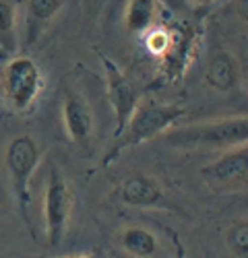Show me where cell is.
<instances>
[{"instance_id":"cell-1","label":"cell","mask_w":248,"mask_h":258,"mask_svg":"<svg viewBox=\"0 0 248 258\" xmlns=\"http://www.w3.org/2000/svg\"><path fill=\"white\" fill-rule=\"evenodd\" d=\"M186 114L184 107L174 105V103H157L153 99L139 101L137 110L129 118L127 126L122 128V133L114 137L112 147L108 149V153L101 159V167H106L114 163L124 151H129L133 147H139L147 141H153L155 137H161L163 133H168L170 128Z\"/></svg>"},{"instance_id":"cell-2","label":"cell","mask_w":248,"mask_h":258,"mask_svg":"<svg viewBox=\"0 0 248 258\" xmlns=\"http://www.w3.org/2000/svg\"><path fill=\"white\" fill-rule=\"evenodd\" d=\"M163 141L178 149H215L227 151L248 143V116H232L191 126L170 128L161 135Z\"/></svg>"},{"instance_id":"cell-3","label":"cell","mask_w":248,"mask_h":258,"mask_svg":"<svg viewBox=\"0 0 248 258\" xmlns=\"http://www.w3.org/2000/svg\"><path fill=\"white\" fill-rule=\"evenodd\" d=\"M41 161V149L37 141L31 135H17L9 147H7V171L11 176V186L13 195L19 207V213L23 217L25 225L31 231V219H29V207H31V178Z\"/></svg>"},{"instance_id":"cell-4","label":"cell","mask_w":248,"mask_h":258,"mask_svg":"<svg viewBox=\"0 0 248 258\" xmlns=\"http://www.w3.org/2000/svg\"><path fill=\"white\" fill-rule=\"evenodd\" d=\"M44 73L39 64L29 56H13L5 64L3 91L7 110L25 114L35 105L37 97L44 91Z\"/></svg>"},{"instance_id":"cell-5","label":"cell","mask_w":248,"mask_h":258,"mask_svg":"<svg viewBox=\"0 0 248 258\" xmlns=\"http://www.w3.org/2000/svg\"><path fill=\"white\" fill-rule=\"evenodd\" d=\"M73 211V192L65 174L52 165L46 180L44 192V219H46V238L50 248H58L67 233L69 217Z\"/></svg>"},{"instance_id":"cell-6","label":"cell","mask_w":248,"mask_h":258,"mask_svg":"<svg viewBox=\"0 0 248 258\" xmlns=\"http://www.w3.org/2000/svg\"><path fill=\"white\" fill-rule=\"evenodd\" d=\"M60 107L69 139L83 151H89L95 133V114L89 99L73 85H62Z\"/></svg>"},{"instance_id":"cell-7","label":"cell","mask_w":248,"mask_h":258,"mask_svg":"<svg viewBox=\"0 0 248 258\" xmlns=\"http://www.w3.org/2000/svg\"><path fill=\"white\" fill-rule=\"evenodd\" d=\"M99 60L103 64V71H106L108 101L114 110V120H116L114 137H118L122 133V128L127 126L129 118L133 116V112L137 110V105L141 101V93L133 85V81L120 71V67L114 60H110L103 54H99Z\"/></svg>"},{"instance_id":"cell-8","label":"cell","mask_w":248,"mask_h":258,"mask_svg":"<svg viewBox=\"0 0 248 258\" xmlns=\"http://www.w3.org/2000/svg\"><path fill=\"white\" fill-rule=\"evenodd\" d=\"M203 180L211 188H234L248 180V143L227 149L215 161L201 169Z\"/></svg>"},{"instance_id":"cell-9","label":"cell","mask_w":248,"mask_h":258,"mask_svg":"<svg viewBox=\"0 0 248 258\" xmlns=\"http://www.w3.org/2000/svg\"><path fill=\"white\" fill-rule=\"evenodd\" d=\"M114 199L122 205L137 209L168 207V201H165V195L159 188V184L151 176L141 174V171L127 176L118 184V188L114 190Z\"/></svg>"},{"instance_id":"cell-10","label":"cell","mask_w":248,"mask_h":258,"mask_svg":"<svg viewBox=\"0 0 248 258\" xmlns=\"http://www.w3.org/2000/svg\"><path fill=\"white\" fill-rule=\"evenodd\" d=\"M205 81L211 89L219 93L234 91L240 83V67L236 58L223 48L211 52L209 60H207V69H205Z\"/></svg>"},{"instance_id":"cell-11","label":"cell","mask_w":248,"mask_h":258,"mask_svg":"<svg viewBox=\"0 0 248 258\" xmlns=\"http://www.w3.org/2000/svg\"><path fill=\"white\" fill-rule=\"evenodd\" d=\"M172 31V41L170 48L161 56V69L168 79H178L184 73V67L189 64L191 54H193V35L184 29H170Z\"/></svg>"},{"instance_id":"cell-12","label":"cell","mask_w":248,"mask_h":258,"mask_svg":"<svg viewBox=\"0 0 248 258\" xmlns=\"http://www.w3.org/2000/svg\"><path fill=\"white\" fill-rule=\"evenodd\" d=\"M120 248L133 258H155L159 254V240L151 229L131 225L120 233Z\"/></svg>"},{"instance_id":"cell-13","label":"cell","mask_w":248,"mask_h":258,"mask_svg":"<svg viewBox=\"0 0 248 258\" xmlns=\"http://www.w3.org/2000/svg\"><path fill=\"white\" fill-rule=\"evenodd\" d=\"M65 0H25V21H27V44L33 41L44 31V27L54 21V17L62 11Z\"/></svg>"},{"instance_id":"cell-14","label":"cell","mask_w":248,"mask_h":258,"mask_svg":"<svg viewBox=\"0 0 248 258\" xmlns=\"http://www.w3.org/2000/svg\"><path fill=\"white\" fill-rule=\"evenodd\" d=\"M157 17V0H129L124 13V27L133 35H145Z\"/></svg>"},{"instance_id":"cell-15","label":"cell","mask_w":248,"mask_h":258,"mask_svg":"<svg viewBox=\"0 0 248 258\" xmlns=\"http://www.w3.org/2000/svg\"><path fill=\"white\" fill-rule=\"evenodd\" d=\"M17 48V7L13 0H0V50L13 54Z\"/></svg>"},{"instance_id":"cell-16","label":"cell","mask_w":248,"mask_h":258,"mask_svg":"<svg viewBox=\"0 0 248 258\" xmlns=\"http://www.w3.org/2000/svg\"><path fill=\"white\" fill-rule=\"evenodd\" d=\"M225 244L236 258H248V219H240L227 229Z\"/></svg>"},{"instance_id":"cell-17","label":"cell","mask_w":248,"mask_h":258,"mask_svg":"<svg viewBox=\"0 0 248 258\" xmlns=\"http://www.w3.org/2000/svg\"><path fill=\"white\" fill-rule=\"evenodd\" d=\"M170 41H172V31L170 29H163V27H151L147 33H145V46L147 50L155 56H163L165 50L170 48Z\"/></svg>"},{"instance_id":"cell-18","label":"cell","mask_w":248,"mask_h":258,"mask_svg":"<svg viewBox=\"0 0 248 258\" xmlns=\"http://www.w3.org/2000/svg\"><path fill=\"white\" fill-rule=\"evenodd\" d=\"M11 54H7L5 50H0V120L7 116V103H5V91H3V75H5V64L9 60Z\"/></svg>"},{"instance_id":"cell-19","label":"cell","mask_w":248,"mask_h":258,"mask_svg":"<svg viewBox=\"0 0 248 258\" xmlns=\"http://www.w3.org/2000/svg\"><path fill=\"white\" fill-rule=\"evenodd\" d=\"M189 3H191L193 7H197V9H209L211 5L219 3V0H189Z\"/></svg>"},{"instance_id":"cell-20","label":"cell","mask_w":248,"mask_h":258,"mask_svg":"<svg viewBox=\"0 0 248 258\" xmlns=\"http://www.w3.org/2000/svg\"><path fill=\"white\" fill-rule=\"evenodd\" d=\"M238 15L248 23V0H238Z\"/></svg>"},{"instance_id":"cell-21","label":"cell","mask_w":248,"mask_h":258,"mask_svg":"<svg viewBox=\"0 0 248 258\" xmlns=\"http://www.w3.org/2000/svg\"><path fill=\"white\" fill-rule=\"evenodd\" d=\"M5 213H7V209H5V207H0V217H3Z\"/></svg>"},{"instance_id":"cell-22","label":"cell","mask_w":248,"mask_h":258,"mask_svg":"<svg viewBox=\"0 0 248 258\" xmlns=\"http://www.w3.org/2000/svg\"><path fill=\"white\" fill-rule=\"evenodd\" d=\"M69 258H87V256H69Z\"/></svg>"}]
</instances>
